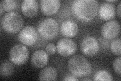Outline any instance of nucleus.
I'll return each mask as SVG.
<instances>
[{
	"label": "nucleus",
	"mask_w": 121,
	"mask_h": 81,
	"mask_svg": "<svg viewBox=\"0 0 121 81\" xmlns=\"http://www.w3.org/2000/svg\"><path fill=\"white\" fill-rule=\"evenodd\" d=\"M98 3L95 0H76L72 3L71 9L75 16L83 21H90L96 16Z\"/></svg>",
	"instance_id": "obj_1"
},
{
	"label": "nucleus",
	"mask_w": 121,
	"mask_h": 81,
	"mask_svg": "<svg viewBox=\"0 0 121 81\" xmlns=\"http://www.w3.org/2000/svg\"><path fill=\"white\" fill-rule=\"evenodd\" d=\"M68 67L72 74L78 78L88 76L92 70L88 60L80 55H76L70 58L68 62Z\"/></svg>",
	"instance_id": "obj_2"
},
{
	"label": "nucleus",
	"mask_w": 121,
	"mask_h": 81,
	"mask_svg": "<svg viewBox=\"0 0 121 81\" xmlns=\"http://www.w3.org/2000/svg\"><path fill=\"white\" fill-rule=\"evenodd\" d=\"M24 24V20L20 14L12 11L6 13L1 19V26L3 29L9 33L18 32Z\"/></svg>",
	"instance_id": "obj_3"
},
{
	"label": "nucleus",
	"mask_w": 121,
	"mask_h": 81,
	"mask_svg": "<svg viewBox=\"0 0 121 81\" xmlns=\"http://www.w3.org/2000/svg\"><path fill=\"white\" fill-rule=\"evenodd\" d=\"M59 25L57 21L52 18H45L38 26V32L40 36L46 40L55 38L58 33Z\"/></svg>",
	"instance_id": "obj_4"
},
{
	"label": "nucleus",
	"mask_w": 121,
	"mask_h": 81,
	"mask_svg": "<svg viewBox=\"0 0 121 81\" xmlns=\"http://www.w3.org/2000/svg\"><path fill=\"white\" fill-rule=\"evenodd\" d=\"M29 56V50L26 46L22 44L15 45L9 53V58L14 64L21 65L24 64Z\"/></svg>",
	"instance_id": "obj_5"
},
{
	"label": "nucleus",
	"mask_w": 121,
	"mask_h": 81,
	"mask_svg": "<svg viewBox=\"0 0 121 81\" xmlns=\"http://www.w3.org/2000/svg\"><path fill=\"white\" fill-rule=\"evenodd\" d=\"M77 46L75 42L69 38L60 39L56 44L58 53L62 56L68 57L72 55L76 52Z\"/></svg>",
	"instance_id": "obj_6"
},
{
	"label": "nucleus",
	"mask_w": 121,
	"mask_h": 81,
	"mask_svg": "<svg viewBox=\"0 0 121 81\" xmlns=\"http://www.w3.org/2000/svg\"><path fill=\"white\" fill-rule=\"evenodd\" d=\"M37 38L38 33L36 30L30 25L25 26L18 34V39L21 43L28 46L35 44Z\"/></svg>",
	"instance_id": "obj_7"
},
{
	"label": "nucleus",
	"mask_w": 121,
	"mask_h": 81,
	"mask_svg": "<svg viewBox=\"0 0 121 81\" xmlns=\"http://www.w3.org/2000/svg\"><path fill=\"white\" fill-rule=\"evenodd\" d=\"M82 52L88 56H93L99 51V45L98 41L92 36H88L83 38L80 45Z\"/></svg>",
	"instance_id": "obj_8"
},
{
	"label": "nucleus",
	"mask_w": 121,
	"mask_h": 81,
	"mask_svg": "<svg viewBox=\"0 0 121 81\" xmlns=\"http://www.w3.org/2000/svg\"><path fill=\"white\" fill-rule=\"evenodd\" d=\"M120 25L116 20H109L105 22L101 29L103 37L107 40L114 39L120 33Z\"/></svg>",
	"instance_id": "obj_9"
},
{
	"label": "nucleus",
	"mask_w": 121,
	"mask_h": 81,
	"mask_svg": "<svg viewBox=\"0 0 121 81\" xmlns=\"http://www.w3.org/2000/svg\"><path fill=\"white\" fill-rule=\"evenodd\" d=\"M21 11L27 17H33L39 10V4L36 0H24L21 5Z\"/></svg>",
	"instance_id": "obj_10"
},
{
	"label": "nucleus",
	"mask_w": 121,
	"mask_h": 81,
	"mask_svg": "<svg viewBox=\"0 0 121 81\" xmlns=\"http://www.w3.org/2000/svg\"><path fill=\"white\" fill-rule=\"evenodd\" d=\"M40 3L41 12L46 15H52L56 13L60 5L59 0H42Z\"/></svg>",
	"instance_id": "obj_11"
},
{
	"label": "nucleus",
	"mask_w": 121,
	"mask_h": 81,
	"mask_svg": "<svg viewBox=\"0 0 121 81\" xmlns=\"http://www.w3.org/2000/svg\"><path fill=\"white\" fill-rule=\"evenodd\" d=\"M98 14L104 20H111L116 16L115 6L111 3L104 2L98 8Z\"/></svg>",
	"instance_id": "obj_12"
},
{
	"label": "nucleus",
	"mask_w": 121,
	"mask_h": 81,
	"mask_svg": "<svg viewBox=\"0 0 121 81\" xmlns=\"http://www.w3.org/2000/svg\"><path fill=\"white\" fill-rule=\"evenodd\" d=\"M48 61V53L43 50H37L33 53L31 62L33 66L40 68L44 67Z\"/></svg>",
	"instance_id": "obj_13"
},
{
	"label": "nucleus",
	"mask_w": 121,
	"mask_h": 81,
	"mask_svg": "<svg viewBox=\"0 0 121 81\" xmlns=\"http://www.w3.org/2000/svg\"><path fill=\"white\" fill-rule=\"evenodd\" d=\"M60 30L64 36L67 38H73L77 33L78 26L74 21L67 20L62 22L60 25Z\"/></svg>",
	"instance_id": "obj_14"
},
{
	"label": "nucleus",
	"mask_w": 121,
	"mask_h": 81,
	"mask_svg": "<svg viewBox=\"0 0 121 81\" xmlns=\"http://www.w3.org/2000/svg\"><path fill=\"white\" fill-rule=\"evenodd\" d=\"M58 72L56 69L52 67L43 68L39 74V79L41 81H54L56 79Z\"/></svg>",
	"instance_id": "obj_15"
},
{
	"label": "nucleus",
	"mask_w": 121,
	"mask_h": 81,
	"mask_svg": "<svg viewBox=\"0 0 121 81\" xmlns=\"http://www.w3.org/2000/svg\"><path fill=\"white\" fill-rule=\"evenodd\" d=\"M14 71L13 65L8 61H5L0 67V75L3 77L9 76L13 74Z\"/></svg>",
	"instance_id": "obj_16"
},
{
	"label": "nucleus",
	"mask_w": 121,
	"mask_h": 81,
	"mask_svg": "<svg viewBox=\"0 0 121 81\" xmlns=\"http://www.w3.org/2000/svg\"><path fill=\"white\" fill-rule=\"evenodd\" d=\"M1 6L4 9L8 12H12L13 10L17 9L18 3L15 0H4L0 3Z\"/></svg>",
	"instance_id": "obj_17"
},
{
	"label": "nucleus",
	"mask_w": 121,
	"mask_h": 81,
	"mask_svg": "<svg viewBox=\"0 0 121 81\" xmlns=\"http://www.w3.org/2000/svg\"><path fill=\"white\" fill-rule=\"evenodd\" d=\"M94 81H108L112 80V76L108 71L106 70H99L95 72L94 76Z\"/></svg>",
	"instance_id": "obj_18"
},
{
	"label": "nucleus",
	"mask_w": 121,
	"mask_h": 81,
	"mask_svg": "<svg viewBox=\"0 0 121 81\" xmlns=\"http://www.w3.org/2000/svg\"><path fill=\"white\" fill-rule=\"evenodd\" d=\"M112 52L116 55H121V38H117L112 42L111 44Z\"/></svg>",
	"instance_id": "obj_19"
},
{
	"label": "nucleus",
	"mask_w": 121,
	"mask_h": 81,
	"mask_svg": "<svg viewBox=\"0 0 121 81\" xmlns=\"http://www.w3.org/2000/svg\"><path fill=\"white\" fill-rule=\"evenodd\" d=\"M121 57L119 56L117 57L114 60L112 64L113 68L114 69L115 71L117 74L121 75Z\"/></svg>",
	"instance_id": "obj_20"
},
{
	"label": "nucleus",
	"mask_w": 121,
	"mask_h": 81,
	"mask_svg": "<svg viewBox=\"0 0 121 81\" xmlns=\"http://www.w3.org/2000/svg\"><path fill=\"white\" fill-rule=\"evenodd\" d=\"M46 52L50 55H53L55 54L56 50V45L52 43H48L45 47Z\"/></svg>",
	"instance_id": "obj_21"
},
{
	"label": "nucleus",
	"mask_w": 121,
	"mask_h": 81,
	"mask_svg": "<svg viewBox=\"0 0 121 81\" xmlns=\"http://www.w3.org/2000/svg\"><path fill=\"white\" fill-rule=\"evenodd\" d=\"M63 81H78V79L76 78V76H74V75H68L67 76H66L65 78L63 79Z\"/></svg>",
	"instance_id": "obj_22"
},
{
	"label": "nucleus",
	"mask_w": 121,
	"mask_h": 81,
	"mask_svg": "<svg viewBox=\"0 0 121 81\" xmlns=\"http://www.w3.org/2000/svg\"><path fill=\"white\" fill-rule=\"evenodd\" d=\"M121 3L120 2L118 7H117V14H118L119 18H121Z\"/></svg>",
	"instance_id": "obj_23"
},
{
	"label": "nucleus",
	"mask_w": 121,
	"mask_h": 81,
	"mask_svg": "<svg viewBox=\"0 0 121 81\" xmlns=\"http://www.w3.org/2000/svg\"><path fill=\"white\" fill-rule=\"evenodd\" d=\"M0 10H1V12H0V13H1V16H2V14L4 12V10L3 8L1 6H0Z\"/></svg>",
	"instance_id": "obj_24"
},
{
	"label": "nucleus",
	"mask_w": 121,
	"mask_h": 81,
	"mask_svg": "<svg viewBox=\"0 0 121 81\" xmlns=\"http://www.w3.org/2000/svg\"><path fill=\"white\" fill-rule=\"evenodd\" d=\"M117 1H117V0H116V1H113H113H109H109H107V2H108V3H111V2H116Z\"/></svg>",
	"instance_id": "obj_25"
}]
</instances>
